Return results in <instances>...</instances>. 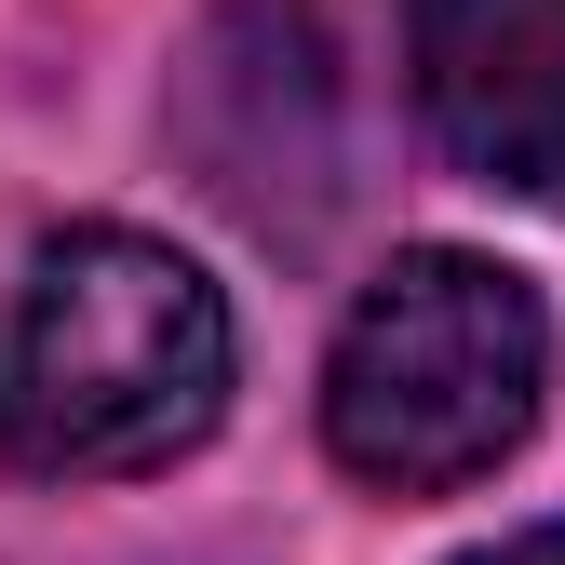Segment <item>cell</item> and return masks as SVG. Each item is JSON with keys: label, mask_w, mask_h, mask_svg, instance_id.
Wrapping results in <instances>:
<instances>
[{"label": "cell", "mask_w": 565, "mask_h": 565, "mask_svg": "<svg viewBox=\"0 0 565 565\" xmlns=\"http://www.w3.org/2000/svg\"><path fill=\"white\" fill-rule=\"evenodd\" d=\"M458 565H565V512H552V525H512V539H484V552H458Z\"/></svg>", "instance_id": "cell-4"}, {"label": "cell", "mask_w": 565, "mask_h": 565, "mask_svg": "<svg viewBox=\"0 0 565 565\" xmlns=\"http://www.w3.org/2000/svg\"><path fill=\"white\" fill-rule=\"evenodd\" d=\"M243 323L162 230H54L0 310V458L41 484L175 471L230 417Z\"/></svg>", "instance_id": "cell-1"}, {"label": "cell", "mask_w": 565, "mask_h": 565, "mask_svg": "<svg viewBox=\"0 0 565 565\" xmlns=\"http://www.w3.org/2000/svg\"><path fill=\"white\" fill-rule=\"evenodd\" d=\"M404 67L471 189H565V0H417Z\"/></svg>", "instance_id": "cell-3"}, {"label": "cell", "mask_w": 565, "mask_h": 565, "mask_svg": "<svg viewBox=\"0 0 565 565\" xmlns=\"http://www.w3.org/2000/svg\"><path fill=\"white\" fill-rule=\"evenodd\" d=\"M552 404V310L512 256L404 243L323 350V458L377 499L484 484Z\"/></svg>", "instance_id": "cell-2"}]
</instances>
